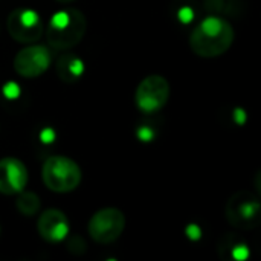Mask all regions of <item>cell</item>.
<instances>
[{
	"label": "cell",
	"mask_w": 261,
	"mask_h": 261,
	"mask_svg": "<svg viewBox=\"0 0 261 261\" xmlns=\"http://www.w3.org/2000/svg\"><path fill=\"white\" fill-rule=\"evenodd\" d=\"M170 98V84L161 75H150L144 78L135 93L136 107L144 113H154L161 110Z\"/></svg>",
	"instance_id": "6"
},
{
	"label": "cell",
	"mask_w": 261,
	"mask_h": 261,
	"mask_svg": "<svg viewBox=\"0 0 261 261\" xmlns=\"http://www.w3.org/2000/svg\"><path fill=\"white\" fill-rule=\"evenodd\" d=\"M28 170L26 165L15 158L0 159V193L6 196H14L23 191L28 185Z\"/></svg>",
	"instance_id": "9"
},
{
	"label": "cell",
	"mask_w": 261,
	"mask_h": 261,
	"mask_svg": "<svg viewBox=\"0 0 261 261\" xmlns=\"http://www.w3.org/2000/svg\"><path fill=\"white\" fill-rule=\"evenodd\" d=\"M87 20L76 8H64L57 11L47 24L46 38L49 46L57 50H69L75 47L84 37Z\"/></svg>",
	"instance_id": "2"
},
{
	"label": "cell",
	"mask_w": 261,
	"mask_h": 261,
	"mask_svg": "<svg viewBox=\"0 0 261 261\" xmlns=\"http://www.w3.org/2000/svg\"><path fill=\"white\" fill-rule=\"evenodd\" d=\"M232 24L219 15L205 17L190 35L191 50L202 58H216L223 55L234 43Z\"/></svg>",
	"instance_id": "1"
},
{
	"label": "cell",
	"mask_w": 261,
	"mask_h": 261,
	"mask_svg": "<svg viewBox=\"0 0 261 261\" xmlns=\"http://www.w3.org/2000/svg\"><path fill=\"white\" fill-rule=\"evenodd\" d=\"M136 133H138V138H139L141 141H145V142L153 141V138H154V133H153V130H151L148 125H142V127H139Z\"/></svg>",
	"instance_id": "15"
},
{
	"label": "cell",
	"mask_w": 261,
	"mask_h": 261,
	"mask_svg": "<svg viewBox=\"0 0 261 261\" xmlns=\"http://www.w3.org/2000/svg\"><path fill=\"white\" fill-rule=\"evenodd\" d=\"M177 15H179V18H180V21H184V23H190V21L194 18V12H193V9H191L190 6L180 8L179 12H177Z\"/></svg>",
	"instance_id": "16"
},
{
	"label": "cell",
	"mask_w": 261,
	"mask_h": 261,
	"mask_svg": "<svg viewBox=\"0 0 261 261\" xmlns=\"http://www.w3.org/2000/svg\"><path fill=\"white\" fill-rule=\"evenodd\" d=\"M185 232H187L188 239H191V240H199V239L202 237V231H200V228H199L197 225H194V223L188 225V226H187V229H185Z\"/></svg>",
	"instance_id": "17"
},
{
	"label": "cell",
	"mask_w": 261,
	"mask_h": 261,
	"mask_svg": "<svg viewBox=\"0 0 261 261\" xmlns=\"http://www.w3.org/2000/svg\"><path fill=\"white\" fill-rule=\"evenodd\" d=\"M3 95L9 99H14L20 95V87L15 83H8L3 86Z\"/></svg>",
	"instance_id": "13"
},
{
	"label": "cell",
	"mask_w": 261,
	"mask_h": 261,
	"mask_svg": "<svg viewBox=\"0 0 261 261\" xmlns=\"http://www.w3.org/2000/svg\"><path fill=\"white\" fill-rule=\"evenodd\" d=\"M44 185L54 193H70L81 184L80 165L66 156H52L46 159L41 168Z\"/></svg>",
	"instance_id": "3"
},
{
	"label": "cell",
	"mask_w": 261,
	"mask_h": 261,
	"mask_svg": "<svg viewBox=\"0 0 261 261\" xmlns=\"http://www.w3.org/2000/svg\"><path fill=\"white\" fill-rule=\"evenodd\" d=\"M40 141L41 142H54L55 141V132L49 127L43 128L40 133Z\"/></svg>",
	"instance_id": "18"
},
{
	"label": "cell",
	"mask_w": 261,
	"mask_h": 261,
	"mask_svg": "<svg viewBox=\"0 0 261 261\" xmlns=\"http://www.w3.org/2000/svg\"><path fill=\"white\" fill-rule=\"evenodd\" d=\"M261 203L257 194L248 190L237 191L226 203V219L231 226L243 231L255 229L260 222Z\"/></svg>",
	"instance_id": "4"
},
{
	"label": "cell",
	"mask_w": 261,
	"mask_h": 261,
	"mask_svg": "<svg viewBox=\"0 0 261 261\" xmlns=\"http://www.w3.org/2000/svg\"><path fill=\"white\" fill-rule=\"evenodd\" d=\"M234 119H236L237 124L243 125L246 122V112L243 109H236L234 110Z\"/></svg>",
	"instance_id": "19"
},
{
	"label": "cell",
	"mask_w": 261,
	"mask_h": 261,
	"mask_svg": "<svg viewBox=\"0 0 261 261\" xmlns=\"http://www.w3.org/2000/svg\"><path fill=\"white\" fill-rule=\"evenodd\" d=\"M9 35L18 41L31 44L43 35V20L37 11L29 8H15L6 21Z\"/></svg>",
	"instance_id": "7"
},
{
	"label": "cell",
	"mask_w": 261,
	"mask_h": 261,
	"mask_svg": "<svg viewBox=\"0 0 261 261\" xmlns=\"http://www.w3.org/2000/svg\"><path fill=\"white\" fill-rule=\"evenodd\" d=\"M50 60L52 57L46 46L29 44L17 52L14 58V69L24 78H37L49 69Z\"/></svg>",
	"instance_id": "8"
},
{
	"label": "cell",
	"mask_w": 261,
	"mask_h": 261,
	"mask_svg": "<svg viewBox=\"0 0 261 261\" xmlns=\"http://www.w3.org/2000/svg\"><path fill=\"white\" fill-rule=\"evenodd\" d=\"M55 70L61 81L75 83L84 73V61L78 55H75L72 52H66L57 60Z\"/></svg>",
	"instance_id": "11"
},
{
	"label": "cell",
	"mask_w": 261,
	"mask_h": 261,
	"mask_svg": "<svg viewBox=\"0 0 261 261\" xmlns=\"http://www.w3.org/2000/svg\"><path fill=\"white\" fill-rule=\"evenodd\" d=\"M125 228V216L118 208H102L89 220V234L93 242L109 245L116 242Z\"/></svg>",
	"instance_id": "5"
},
{
	"label": "cell",
	"mask_w": 261,
	"mask_h": 261,
	"mask_svg": "<svg viewBox=\"0 0 261 261\" xmlns=\"http://www.w3.org/2000/svg\"><path fill=\"white\" fill-rule=\"evenodd\" d=\"M37 231L38 236L49 243L63 242L69 234V219L60 210H46L38 217Z\"/></svg>",
	"instance_id": "10"
},
{
	"label": "cell",
	"mask_w": 261,
	"mask_h": 261,
	"mask_svg": "<svg viewBox=\"0 0 261 261\" xmlns=\"http://www.w3.org/2000/svg\"><path fill=\"white\" fill-rule=\"evenodd\" d=\"M232 257L239 261L246 260L249 257V251H248V248L245 245H237V246L232 248Z\"/></svg>",
	"instance_id": "14"
},
{
	"label": "cell",
	"mask_w": 261,
	"mask_h": 261,
	"mask_svg": "<svg viewBox=\"0 0 261 261\" xmlns=\"http://www.w3.org/2000/svg\"><path fill=\"white\" fill-rule=\"evenodd\" d=\"M18 194L20 196L17 197V202H15L17 210L26 217L35 216L40 211V206H41L38 196L35 193H32V191H24V190L20 191Z\"/></svg>",
	"instance_id": "12"
},
{
	"label": "cell",
	"mask_w": 261,
	"mask_h": 261,
	"mask_svg": "<svg viewBox=\"0 0 261 261\" xmlns=\"http://www.w3.org/2000/svg\"><path fill=\"white\" fill-rule=\"evenodd\" d=\"M57 2H60V3H69V2H72V0H57Z\"/></svg>",
	"instance_id": "20"
}]
</instances>
